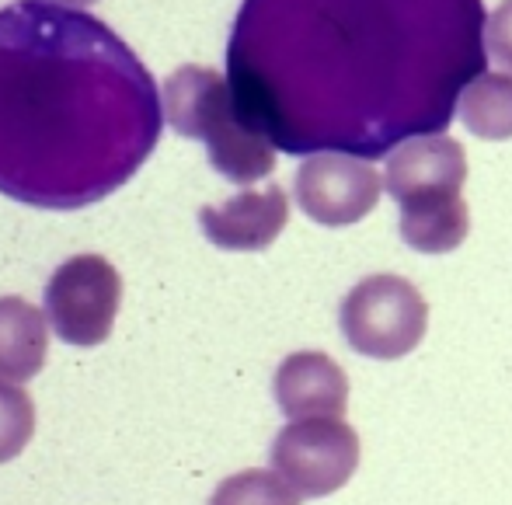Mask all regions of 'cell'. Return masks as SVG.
I'll return each mask as SVG.
<instances>
[{
  "label": "cell",
  "mask_w": 512,
  "mask_h": 505,
  "mask_svg": "<svg viewBox=\"0 0 512 505\" xmlns=\"http://www.w3.org/2000/svg\"><path fill=\"white\" fill-rule=\"evenodd\" d=\"M481 0H244L227 42L237 112L286 154L380 157L436 136L485 74Z\"/></svg>",
  "instance_id": "cell-1"
},
{
  "label": "cell",
  "mask_w": 512,
  "mask_h": 505,
  "mask_svg": "<svg viewBox=\"0 0 512 505\" xmlns=\"http://www.w3.org/2000/svg\"><path fill=\"white\" fill-rule=\"evenodd\" d=\"M164 98L140 56L95 14L0 7V192L84 209L119 192L161 140Z\"/></svg>",
  "instance_id": "cell-2"
},
{
  "label": "cell",
  "mask_w": 512,
  "mask_h": 505,
  "mask_svg": "<svg viewBox=\"0 0 512 505\" xmlns=\"http://www.w3.org/2000/svg\"><path fill=\"white\" fill-rule=\"evenodd\" d=\"M164 119L178 136L203 140L209 164L227 182L251 185L272 175L276 147L244 122L237 112L234 91L227 77L206 67H178L164 81Z\"/></svg>",
  "instance_id": "cell-3"
},
{
  "label": "cell",
  "mask_w": 512,
  "mask_h": 505,
  "mask_svg": "<svg viewBox=\"0 0 512 505\" xmlns=\"http://www.w3.org/2000/svg\"><path fill=\"white\" fill-rule=\"evenodd\" d=\"M342 335L359 356L401 359L415 352L429 328V303L408 279L380 272L349 290L338 310Z\"/></svg>",
  "instance_id": "cell-4"
},
{
  "label": "cell",
  "mask_w": 512,
  "mask_h": 505,
  "mask_svg": "<svg viewBox=\"0 0 512 505\" xmlns=\"http://www.w3.org/2000/svg\"><path fill=\"white\" fill-rule=\"evenodd\" d=\"M122 276L102 255H74L49 276L46 314L56 338L77 349H95L115 328Z\"/></svg>",
  "instance_id": "cell-5"
},
{
  "label": "cell",
  "mask_w": 512,
  "mask_h": 505,
  "mask_svg": "<svg viewBox=\"0 0 512 505\" xmlns=\"http://www.w3.org/2000/svg\"><path fill=\"white\" fill-rule=\"evenodd\" d=\"M359 436L342 418L290 422L272 443V471L300 495L324 499L352 481L359 467Z\"/></svg>",
  "instance_id": "cell-6"
},
{
  "label": "cell",
  "mask_w": 512,
  "mask_h": 505,
  "mask_svg": "<svg viewBox=\"0 0 512 505\" xmlns=\"http://www.w3.org/2000/svg\"><path fill=\"white\" fill-rule=\"evenodd\" d=\"M380 192V171L352 154H314L297 171V202L321 227L359 223L377 209Z\"/></svg>",
  "instance_id": "cell-7"
},
{
  "label": "cell",
  "mask_w": 512,
  "mask_h": 505,
  "mask_svg": "<svg viewBox=\"0 0 512 505\" xmlns=\"http://www.w3.org/2000/svg\"><path fill=\"white\" fill-rule=\"evenodd\" d=\"M467 182V154L453 136H415L387 157L384 185L398 206L429 196H450Z\"/></svg>",
  "instance_id": "cell-8"
},
{
  "label": "cell",
  "mask_w": 512,
  "mask_h": 505,
  "mask_svg": "<svg viewBox=\"0 0 512 505\" xmlns=\"http://www.w3.org/2000/svg\"><path fill=\"white\" fill-rule=\"evenodd\" d=\"M290 223V199L279 185L199 209L206 241L223 251H265Z\"/></svg>",
  "instance_id": "cell-9"
},
{
  "label": "cell",
  "mask_w": 512,
  "mask_h": 505,
  "mask_svg": "<svg viewBox=\"0 0 512 505\" xmlns=\"http://www.w3.org/2000/svg\"><path fill=\"white\" fill-rule=\"evenodd\" d=\"M272 391L293 422L304 418H342L349 408V377L324 352H293L279 363Z\"/></svg>",
  "instance_id": "cell-10"
},
{
  "label": "cell",
  "mask_w": 512,
  "mask_h": 505,
  "mask_svg": "<svg viewBox=\"0 0 512 505\" xmlns=\"http://www.w3.org/2000/svg\"><path fill=\"white\" fill-rule=\"evenodd\" d=\"M49 356V324L21 297H0V380L25 384L39 377Z\"/></svg>",
  "instance_id": "cell-11"
},
{
  "label": "cell",
  "mask_w": 512,
  "mask_h": 505,
  "mask_svg": "<svg viewBox=\"0 0 512 505\" xmlns=\"http://www.w3.org/2000/svg\"><path fill=\"white\" fill-rule=\"evenodd\" d=\"M471 230V213L460 192L450 196H429L401 206V237L408 248L422 255H446L460 248Z\"/></svg>",
  "instance_id": "cell-12"
},
{
  "label": "cell",
  "mask_w": 512,
  "mask_h": 505,
  "mask_svg": "<svg viewBox=\"0 0 512 505\" xmlns=\"http://www.w3.org/2000/svg\"><path fill=\"white\" fill-rule=\"evenodd\" d=\"M460 122L478 140H512V74H481L467 84Z\"/></svg>",
  "instance_id": "cell-13"
},
{
  "label": "cell",
  "mask_w": 512,
  "mask_h": 505,
  "mask_svg": "<svg viewBox=\"0 0 512 505\" xmlns=\"http://www.w3.org/2000/svg\"><path fill=\"white\" fill-rule=\"evenodd\" d=\"M297 492L276 471H241L220 481L209 505H300Z\"/></svg>",
  "instance_id": "cell-14"
},
{
  "label": "cell",
  "mask_w": 512,
  "mask_h": 505,
  "mask_svg": "<svg viewBox=\"0 0 512 505\" xmlns=\"http://www.w3.org/2000/svg\"><path fill=\"white\" fill-rule=\"evenodd\" d=\"M35 432V404L25 387L0 380V464L21 457Z\"/></svg>",
  "instance_id": "cell-15"
},
{
  "label": "cell",
  "mask_w": 512,
  "mask_h": 505,
  "mask_svg": "<svg viewBox=\"0 0 512 505\" xmlns=\"http://www.w3.org/2000/svg\"><path fill=\"white\" fill-rule=\"evenodd\" d=\"M485 49L499 67L512 74V0H502L485 25Z\"/></svg>",
  "instance_id": "cell-16"
},
{
  "label": "cell",
  "mask_w": 512,
  "mask_h": 505,
  "mask_svg": "<svg viewBox=\"0 0 512 505\" xmlns=\"http://www.w3.org/2000/svg\"><path fill=\"white\" fill-rule=\"evenodd\" d=\"M46 4H60V7H88L95 0H46Z\"/></svg>",
  "instance_id": "cell-17"
}]
</instances>
